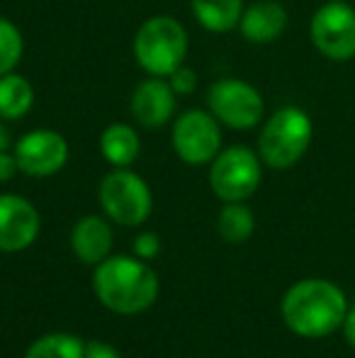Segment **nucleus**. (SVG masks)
I'll return each instance as SVG.
<instances>
[{
	"label": "nucleus",
	"mask_w": 355,
	"mask_h": 358,
	"mask_svg": "<svg viewBox=\"0 0 355 358\" xmlns=\"http://www.w3.org/2000/svg\"><path fill=\"white\" fill-rule=\"evenodd\" d=\"M348 297L333 280L304 278L285 292L280 315L289 331L304 339H324L343 327Z\"/></svg>",
	"instance_id": "nucleus-1"
},
{
	"label": "nucleus",
	"mask_w": 355,
	"mask_h": 358,
	"mask_svg": "<svg viewBox=\"0 0 355 358\" xmlns=\"http://www.w3.org/2000/svg\"><path fill=\"white\" fill-rule=\"evenodd\" d=\"M93 287L107 310L117 315H137L156 302L158 275L139 256H107L95 268Z\"/></svg>",
	"instance_id": "nucleus-2"
},
{
	"label": "nucleus",
	"mask_w": 355,
	"mask_h": 358,
	"mask_svg": "<svg viewBox=\"0 0 355 358\" xmlns=\"http://www.w3.org/2000/svg\"><path fill=\"white\" fill-rule=\"evenodd\" d=\"M314 139V122L307 110L285 105L263 122L258 156L268 169L287 171L304 159Z\"/></svg>",
	"instance_id": "nucleus-3"
},
{
	"label": "nucleus",
	"mask_w": 355,
	"mask_h": 358,
	"mask_svg": "<svg viewBox=\"0 0 355 358\" xmlns=\"http://www.w3.org/2000/svg\"><path fill=\"white\" fill-rule=\"evenodd\" d=\"M132 49L137 64L149 76L168 78L188 59V29L171 15H153L139 24Z\"/></svg>",
	"instance_id": "nucleus-4"
},
{
	"label": "nucleus",
	"mask_w": 355,
	"mask_h": 358,
	"mask_svg": "<svg viewBox=\"0 0 355 358\" xmlns=\"http://www.w3.org/2000/svg\"><path fill=\"white\" fill-rule=\"evenodd\" d=\"M263 180V161L248 146L222 149L209 169V185L224 203H246Z\"/></svg>",
	"instance_id": "nucleus-5"
},
{
	"label": "nucleus",
	"mask_w": 355,
	"mask_h": 358,
	"mask_svg": "<svg viewBox=\"0 0 355 358\" xmlns=\"http://www.w3.org/2000/svg\"><path fill=\"white\" fill-rule=\"evenodd\" d=\"M207 108L224 127L246 132L266 120L261 90L243 78H219L207 90Z\"/></svg>",
	"instance_id": "nucleus-6"
},
{
	"label": "nucleus",
	"mask_w": 355,
	"mask_h": 358,
	"mask_svg": "<svg viewBox=\"0 0 355 358\" xmlns=\"http://www.w3.org/2000/svg\"><path fill=\"white\" fill-rule=\"evenodd\" d=\"M100 205L105 215L122 227H139L153 208L146 180L129 169H112L100 183Z\"/></svg>",
	"instance_id": "nucleus-7"
},
{
	"label": "nucleus",
	"mask_w": 355,
	"mask_h": 358,
	"mask_svg": "<svg viewBox=\"0 0 355 358\" xmlns=\"http://www.w3.org/2000/svg\"><path fill=\"white\" fill-rule=\"evenodd\" d=\"M309 39L328 62H351L355 59V10L343 0H326L312 15Z\"/></svg>",
	"instance_id": "nucleus-8"
},
{
	"label": "nucleus",
	"mask_w": 355,
	"mask_h": 358,
	"mask_svg": "<svg viewBox=\"0 0 355 358\" xmlns=\"http://www.w3.org/2000/svg\"><path fill=\"white\" fill-rule=\"evenodd\" d=\"M171 144L183 164H212L214 156L222 151V122L209 110H185L173 122Z\"/></svg>",
	"instance_id": "nucleus-9"
},
{
	"label": "nucleus",
	"mask_w": 355,
	"mask_h": 358,
	"mask_svg": "<svg viewBox=\"0 0 355 358\" xmlns=\"http://www.w3.org/2000/svg\"><path fill=\"white\" fill-rule=\"evenodd\" d=\"M13 154L17 159L20 173L32 178H49L59 173L68 161V142L56 129H32L15 142Z\"/></svg>",
	"instance_id": "nucleus-10"
},
{
	"label": "nucleus",
	"mask_w": 355,
	"mask_h": 358,
	"mask_svg": "<svg viewBox=\"0 0 355 358\" xmlns=\"http://www.w3.org/2000/svg\"><path fill=\"white\" fill-rule=\"evenodd\" d=\"M39 213L27 198L13 193L0 195V251H24L39 236Z\"/></svg>",
	"instance_id": "nucleus-11"
},
{
	"label": "nucleus",
	"mask_w": 355,
	"mask_h": 358,
	"mask_svg": "<svg viewBox=\"0 0 355 358\" xmlns=\"http://www.w3.org/2000/svg\"><path fill=\"white\" fill-rule=\"evenodd\" d=\"M176 90L171 88L168 78L149 76L146 80L134 88L132 100H129V113L142 127L161 129L173 120L176 113Z\"/></svg>",
	"instance_id": "nucleus-12"
},
{
	"label": "nucleus",
	"mask_w": 355,
	"mask_h": 358,
	"mask_svg": "<svg viewBox=\"0 0 355 358\" xmlns=\"http://www.w3.org/2000/svg\"><path fill=\"white\" fill-rule=\"evenodd\" d=\"M289 24V15L282 3L278 0H256L248 8H243L239 32L251 44H273L285 34Z\"/></svg>",
	"instance_id": "nucleus-13"
},
{
	"label": "nucleus",
	"mask_w": 355,
	"mask_h": 358,
	"mask_svg": "<svg viewBox=\"0 0 355 358\" xmlns=\"http://www.w3.org/2000/svg\"><path fill=\"white\" fill-rule=\"evenodd\" d=\"M71 249L83 264L98 266L109 256L112 249V227L98 215H88L76 222L71 231Z\"/></svg>",
	"instance_id": "nucleus-14"
},
{
	"label": "nucleus",
	"mask_w": 355,
	"mask_h": 358,
	"mask_svg": "<svg viewBox=\"0 0 355 358\" xmlns=\"http://www.w3.org/2000/svg\"><path fill=\"white\" fill-rule=\"evenodd\" d=\"M142 139L139 132L127 122H112L100 134V154L112 169H129L139 159Z\"/></svg>",
	"instance_id": "nucleus-15"
},
{
	"label": "nucleus",
	"mask_w": 355,
	"mask_h": 358,
	"mask_svg": "<svg viewBox=\"0 0 355 358\" xmlns=\"http://www.w3.org/2000/svg\"><path fill=\"white\" fill-rule=\"evenodd\" d=\"M243 0H190V13L207 32L227 34L239 27L243 15Z\"/></svg>",
	"instance_id": "nucleus-16"
},
{
	"label": "nucleus",
	"mask_w": 355,
	"mask_h": 358,
	"mask_svg": "<svg viewBox=\"0 0 355 358\" xmlns=\"http://www.w3.org/2000/svg\"><path fill=\"white\" fill-rule=\"evenodd\" d=\"M34 85L22 73L13 71L0 76V120L5 122H17L27 117L34 108Z\"/></svg>",
	"instance_id": "nucleus-17"
},
{
	"label": "nucleus",
	"mask_w": 355,
	"mask_h": 358,
	"mask_svg": "<svg viewBox=\"0 0 355 358\" xmlns=\"http://www.w3.org/2000/svg\"><path fill=\"white\" fill-rule=\"evenodd\" d=\"M217 229L229 244H243L256 229V217L246 203H224L217 220Z\"/></svg>",
	"instance_id": "nucleus-18"
},
{
	"label": "nucleus",
	"mask_w": 355,
	"mask_h": 358,
	"mask_svg": "<svg viewBox=\"0 0 355 358\" xmlns=\"http://www.w3.org/2000/svg\"><path fill=\"white\" fill-rule=\"evenodd\" d=\"M24 358H86V344L73 334H47L32 341Z\"/></svg>",
	"instance_id": "nucleus-19"
},
{
	"label": "nucleus",
	"mask_w": 355,
	"mask_h": 358,
	"mask_svg": "<svg viewBox=\"0 0 355 358\" xmlns=\"http://www.w3.org/2000/svg\"><path fill=\"white\" fill-rule=\"evenodd\" d=\"M24 54V37L8 17H0V76L13 73Z\"/></svg>",
	"instance_id": "nucleus-20"
},
{
	"label": "nucleus",
	"mask_w": 355,
	"mask_h": 358,
	"mask_svg": "<svg viewBox=\"0 0 355 358\" xmlns=\"http://www.w3.org/2000/svg\"><path fill=\"white\" fill-rule=\"evenodd\" d=\"M168 83H171V88L176 90V95H190V93H195V88H197V73L183 64V66H178L176 71L168 76Z\"/></svg>",
	"instance_id": "nucleus-21"
},
{
	"label": "nucleus",
	"mask_w": 355,
	"mask_h": 358,
	"mask_svg": "<svg viewBox=\"0 0 355 358\" xmlns=\"http://www.w3.org/2000/svg\"><path fill=\"white\" fill-rule=\"evenodd\" d=\"M158 249H161V241H158V236L153 231H142L134 239V254L139 259H153L158 254Z\"/></svg>",
	"instance_id": "nucleus-22"
},
{
	"label": "nucleus",
	"mask_w": 355,
	"mask_h": 358,
	"mask_svg": "<svg viewBox=\"0 0 355 358\" xmlns=\"http://www.w3.org/2000/svg\"><path fill=\"white\" fill-rule=\"evenodd\" d=\"M20 171L17 159L13 151H0V183H8L15 178V173Z\"/></svg>",
	"instance_id": "nucleus-23"
},
{
	"label": "nucleus",
	"mask_w": 355,
	"mask_h": 358,
	"mask_svg": "<svg viewBox=\"0 0 355 358\" xmlns=\"http://www.w3.org/2000/svg\"><path fill=\"white\" fill-rule=\"evenodd\" d=\"M86 358H122V356H119L109 344H105V341H88Z\"/></svg>",
	"instance_id": "nucleus-24"
},
{
	"label": "nucleus",
	"mask_w": 355,
	"mask_h": 358,
	"mask_svg": "<svg viewBox=\"0 0 355 358\" xmlns=\"http://www.w3.org/2000/svg\"><path fill=\"white\" fill-rule=\"evenodd\" d=\"M343 336H346V341L351 344V349L355 351V305L348 307L346 312V320H343Z\"/></svg>",
	"instance_id": "nucleus-25"
},
{
	"label": "nucleus",
	"mask_w": 355,
	"mask_h": 358,
	"mask_svg": "<svg viewBox=\"0 0 355 358\" xmlns=\"http://www.w3.org/2000/svg\"><path fill=\"white\" fill-rule=\"evenodd\" d=\"M13 149V137H10L8 127H5V120H0V151Z\"/></svg>",
	"instance_id": "nucleus-26"
}]
</instances>
